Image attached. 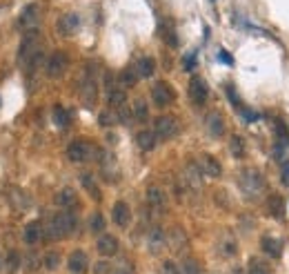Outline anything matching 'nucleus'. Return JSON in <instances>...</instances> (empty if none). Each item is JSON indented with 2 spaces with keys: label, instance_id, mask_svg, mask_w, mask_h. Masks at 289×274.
I'll list each match as a JSON object with an SVG mask.
<instances>
[{
  "label": "nucleus",
  "instance_id": "c85d7f7f",
  "mask_svg": "<svg viewBox=\"0 0 289 274\" xmlns=\"http://www.w3.org/2000/svg\"><path fill=\"white\" fill-rule=\"evenodd\" d=\"M111 274H134V265L127 258H118L116 263H111Z\"/></svg>",
  "mask_w": 289,
  "mask_h": 274
},
{
  "label": "nucleus",
  "instance_id": "c03bdc74",
  "mask_svg": "<svg viewBox=\"0 0 289 274\" xmlns=\"http://www.w3.org/2000/svg\"><path fill=\"white\" fill-rule=\"evenodd\" d=\"M222 250H225V254H227V256H231V254L236 252V243L231 241V238H227V241L222 243Z\"/></svg>",
  "mask_w": 289,
  "mask_h": 274
},
{
  "label": "nucleus",
  "instance_id": "ea45409f",
  "mask_svg": "<svg viewBox=\"0 0 289 274\" xmlns=\"http://www.w3.org/2000/svg\"><path fill=\"white\" fill-rule=\"evenodd\" d=\"M89 227H91V230H94V232H102V230H105V216L100 214V212H96V214H91Z\"/></svg>",
  "mask_w": 289,
  "mask_h": 274
},
{
  "label": "nucleus",
  "instance_id": "f8f14e48",
  "mask_svg": "<svg viewBox=\"0 0 289 274\" xmlns=\"http://www.w3.org/2000/svg\"><path fill=\"white\" fill-rule=\"evenodd\" d=\"M67 268L71 274H85L87 268H89V258H87V254H85L83 250H76V252L69 254Z\"/></svg>",
  "mask_w": 289,
  "mask_h": 274
},
{
  "label": "nucleus",
  "instance_id": "9d476101",
  "mask_svg": "<svg viewBox=\"0 0 289 274\" xmlns=\"http://www.w3.org/2000/svg\"><path fill=\"white\" fill-rule=\"evenodd\" d=\"M56 29H58L60 36H74V34L80 29L78 14H65V16H60L56 22Z\"/></svg>",
  "mask_w": 289,
  "mask_h": 274
},
{
  "label": "nucleus",
  "instance_id": "412c9836",
  "mask_svg": "<svg viewBox=\"0 0 289 274\" xmlns=\"http://www.w3.org/2000/svg\"><path fill=\"white\" fill-rule=\"evenodd\" d=\"M207 129L214 138H221L225 134V121L218 111H209V116H207Z\"/></svg>",
  "mask_w": 289,
  "mask_h": 274
},
{
  "label": "nucleus",
  "instance_id": "a19ab883",
  "mask_svg": "<svg viewBox=\"0 0 289 274\" xmlns=\"http://www.w3.org/2000/svg\"><path fill=\"white\" fill-rule=\"evenodd\" d=\"M94 274H111V263L109 261H98L94 265Z\"/></svg>",
  "mask_w": 289,
  "mask_h": 274
},
{
  "label": "nucleus",
  "instance_id": "49530a36",
  "mask_svg": "<svg viewBox=\"0 0 289 274\" xmlns=\"http://www.w3.org/2000/svg\"><path fill=\"white\" fill-rule=\"evenodd\" d=\"M196 67V54H189L187 58H185V69L189 72V69H194Z\"/></svg>",
  "mask_w": 289,
  "mask_h": 274
},
{
  "label": "nucleus",
  "instance_id": "72a5a7b5",
  "mask_svg": "<svg viewBox=\"0 0 289 274\" xmlns=\"http://www.w3.org/2000/svg\"><path fill=\"white\" fill-rule=\"evenodd\" d=\"M138 80V74H136V69H125L120 74V85L122 87H134Z\"/></svg>",
  "mask_w": 289,
  "mask_h": 274
},
{
  "label": "nucleus",
  "instance_id": "2eb2a0df",
  "mask_svg": "<svg viewBox=\"0 0 289 274\" xmlns=\"http://www.w3.org/2000/svg\"><path fill=\"white\" fill-rule=\"evenodd\" d=\"M111 219H114V223L118 227L129 225V221H132V210H129V205H127L125 201H118V203L114 205V210H111Z\"/></svg>",
  "mask_w": 289,
  "mask_h": 274
},
{
  "label": "nucleus",
  "instance_id": "4c0bfd02",
  "mask_svg": "<svg viewBox=\"0 0 289 274\" xmlns=\"http://www.w3.org/2000/svg\"><path fill=\"white\" fill-rule=\"evenodd\" d=\"M80 181H83V185H85V190L89 192L94 199H100V192H98V187H96V183H94V179H91L89 174H83L80 176Z\"/></svg>",
  "mask_w": 289,
  "mask_h": 274
},
{
  "label": "nucleus",
  "instance_id": "c756f323",
  "mask_svg": "<svg viewBox=\"0 0 289 274\" xmlns=\"http://www.w3.org/2000/svg\"><path fill=\"white\" fill-rule=\"evenodd\" d=\"M42 60H45L42 52H36V54L32 56V58H29L25 65H22V69H25V74H34V72H36V69L40 67V63H42Z\"/></svg>",
  "mask_w": 289,
  "mask_h": 274
},
{
  "label": "nucleus",
  "instance_id": "473e14b6",
  "mask_svg": "<svg viewBox=\"0 0 289 274\" xmlns=\"http://www.w3.org/2000/svg\"><path fill=\"white\" fill-rule=\"evenodd\" d=\"M229 145H231V154H234L236 158H242V156H245V143H242L240 136H231Z\"/></svg>",
  "mask_w": 289,
  "mask_h": 274
},
{
  "label": "nucleus",
  "instance_id": "79ce46f5",
  "mask_svg": "<svg viewBox=\"0 0 289 274\" xmlns=\"http://www.w3.org/2000/svg\"><path fill=\"white\" fill-rule=\"evenodd\" d=\"M40 263H42V261L36 256V254H29V256H27V261H25V265H27L29 270H36Z\"/></svg>",
  "mask_w": 289,
  "mask_h": 274
},
{
  "label": "nucleus",
  "instance_id": "2f4dec72",
  "mask_svg": "<svg viewBox=\"0 0 289 274\" xmlns=\"http://www.w3.org/2000/svg\"><path fill=\"white\" fill-rule=\"evenodd\" d=\"M185 174H187V181H189L194 187H198L200 185V174H203L200 167H196V165H187V167H185Z\"/></svg>",
  "mask_w": 289,
  "mask_h": 274
},
{
  "label": "nucleus",
  "instance_id": "a18cd8bd",
  "mask_svg": "<svg viewBox=\"0 0 289 274\" xmlns=\"http://www.w3.org/2000/svg\"><path fill=\"white\" fill-rule=\"evenodd\" d=\"M218 58H221V63H225V65H234V58H231V54L225 52V49H221V52H218Z\"/></svg>",
  "mask_w": 289,
  "mask_h": 274
},
{
  "label": "nucleus",
  "instance_id": "1a4fd4ad",
  "mask_svg": "<svg viewBox=\"0 0 289 274\" xmlns=\"http://www.w3.org/2000/svg\"><path fill=\"white\" fill-rule=\"evenodd\" d=\"M173 98H176V94H173V90L169 87L167 83H156V85L152 87V100L156 103L158 107L171 105Z\"/></svg>",
  "mask_w": 289,
  "mask_h": 274
},
{
  "label": "nucleus",
  "instance_id": "aec40b11",
  "mask_svg": "<svg viewBox=\"0 0 289 274\" xmlns=\"http://www.w3.org/2000/svg\"><path fill=\"white\" fill-rule=\"evenodd\" d=\"M260 248H263V252L272 258H278L280 254H283V243H280V238H273V237L260 238Z\"/></svg>",
  "mask_w": 289,
  "mask_h": 274
},
{
  "label": "nucleus",
  "instance_id": "3c124183",
  "mask_svg": "<svg viewBox=\"0 0 289 274\" xmlns=\"http://www.w3.org/2000/svg\"><path fill=\"white\" fill-rule=\"evenodd\" d=\"M234 274H242V270H236V272H234Z\"/></svg>",
  "mask_w": 289,
  "mask_h": 274
},
{
  "label": "nucleus",
  "instance_id": "39448f33",
  "mask_svg": "<svg viewBox=\"0 0 289 274\" xmlns=\"http://www.w3.org/2000/svg\"><path fill=\"white\" fill-rule=\"evenodd\" d=\"M153 132H156V136L160 138V141H171L173 136H178L180 125L173 116H160L153 123Z\"/></svg>",
  "mask_w": 289,
  "mask_h": 274
},
{
  "label": "nucleus",
  "instance_id": "9b49d317",
  "mask_svg": "<svg viewBox=\"0 0 289 274\" xmlns=\"http://www.w3.org/2000/svg\"><path fill=\"white\" fill-rule=\"evenodd\" d=\"M42 238H45V225H42L40 221L27 223L25 230H22V241H25L27 245H36Z\"/></svg>",
  "mask_w": 289,
  "mask_h": 274
},
{
  "label": "nucleus",
  "instance_id": "7ed1b4c3",
  "mask_svg": "<svg viewBox=\"0 0 289 274\" xmlns=\"http://www.w3.org/2000/svg\"><path fill=\"white\" fill-rule=\"evenodd\" d=\"M238 183H240V190L247 196H258V194H263V190H265V179L258 174L256 169H245V172H240Z\"/></svg>",
  "mask_w": 289,
  "mask_h": 274
},
{
  "label": "nucleus",
  "instance_id": "0eeeda50",
  "mask_svg": "<svg viewBox=\"0 0 289 274\" xmlns=\"http://www.w3.org/2000/svg\"><path fill=\"white\" fill-rule=\"evenodd\" d=\"M69 65V56L65 52H53L47 60V76L49 78H60Z\"/></svg>",
  "mask_w": 289,
  "mask_h": 274
},
{
  "label": "nucleus",
  "instance_id": "37998d69",
  "mask_svg": "<svg viewBox=\"0 0 289 274\" xmlns=\"http://www.w3.org/2000/svg\"><path fill=\"white\" fill-rule=\"evenodd\" d=\"M163 272L165 274H180V270H178V265H173L171 261H165V263H163Z\"/></svg>",
  "mask_w": 289,
  "mask_h": 274
},
{
  "label": "nucleus",
  "instance_id": "423d86ee",
  "mask_svg": "<svg viewBox=\"0 0 289 274\" xmlns=\"http://www.w3.org/2000/svg\"><path fill=\"white\" fill-rule=\"evenodd\" d=\"M40 34L36 32H25V38H22L20 42V49H18V60H20V65H25L27 60L32 58L36 52H40Z\"/></svg>",
  "mask_w": 289,
  "mask_h": 274
},
{
  "label": "nucleus",
  "instance_id": "8fccbe9b",
  "mask_svg": "<svg viewBox=\"0 0 289 274\" xmlns=\"http://www.w3.org/2000/svg\"><path fill=\"white\" fill-rule=\"evenodd\" d=\"M16 265H18V254H11V256H9V268L14 270Z\"/></svg>",
  "mask_w": 289,
  "mask_h": 274
},
{
  "label": "nucleus",
  "instance_id": "09e8293b",
  "mask_svg": "<svg viewBox=\"0 0 289 274\" xmlns=\"http://www.w3.org/2000/svg\"><path fill=\"white\" fill-rule=\"evenodd\" d=\"M283 181L285 183H289V163L283 165Z\"/></svg>",
  "mask_w": 289,
  "mask_h": 274
},
{
  "label": "nucleus",
  "instance_id": "f257e3e1",
  "mask_svg": "<svg viewBox=\"0 0 289 274\" xmlns=\"http://www.w3.org/2000/svg\"><path fill=\"white\" fill-rule=\"evenodd\" d=\"M76 225H78L76 214L71 210H65V212H60V214H56L51 221L45 225V238H49V241H60L63 237L74 232Z\"/></svg>",
  "mask_w": 289,
  "mask_h": 274
},
{
  "label": "nucleus",
  "instance_id": "f3484780",
  "mask_svg": "<svg viewBox=\"0 0 289 274\" xmlns=\"http://www.w3.org/2000/svg\"><path fill=\"white\" fill-rule=\"evenodd\" d=\"M200 172L207 174V176H211V179H218V176L222 174V167H221V163H218L214 156L203 154V156H200Z\"/></svg>",
  "mask_w": 289,
  "mask_h": 274
},
{
  "label": "nucleus",
  "instance_id": "5701e85b",
  "mask_svg": "<svg viewBox=\"0 0 289 274\" xmlns=\"http://www.w3.org/2000/svg\"><path fill=\"white\" fill-rule=\"evenodd\" d=\"M165 243H167V234H165L160 227H153L152 232H149V237H147L149 250H152V252H158V250L163 248Z\"/></svg>",
  "mask_w": 289,
  "mask_h": 274
},
{
  "label": "nucleus",
  "instance_id": "6e6552de",
  "mask_svg": "<svg viewBox=\"0 0 289 274\" xmlns=\"http://www.w3.org/2000/svg\"><path fill=\"white\" fill-rule=\"evenodd\" d=\"M38 25H40V7L36 2L27 5L20 14V27L25 32H36Z\"/></svg>",
  "mask_w": 289,
  "mask_h": 274
},
{
  "label": "nucleus",
  "instance_id": "c9c22d12",
  "mask_svg": "<svg viewBox=\"0 0 289 274\" xmlns=\"http://www.w3.org/2000/svg\"><path fill=\"white\" fill-rule=\"evenodd\" d=\"M42 265L47 270H56L58 265H60V254L58 252H47L45 256H42Z\"/></svg>",
  "mask_w": 289,
  "mask_h": 274
},
{
  "label": "nucleus",
  "instance_id": "f03ea898",
  "mask_svg": "<svg viewBox=\"0 0 289 274\" xmlns=\"http://www.w3.org/2000/svg\"><path fill=\"white\" fill-rule=\"evenodd\" d=\"M98 156V147H94L91 143L87 141H71L67 147V158L71 163H85V161H89V158Z\"/></svg>",
  "mask_w": 289,
  "mask_h": 274
},
{
  "label": "nucleus",
  "instance_id": "a878e982",
  "mask_svg": "<svg viewBox=\"0 0 289 274\" xmlns=\"http://www.w3.org/2000/svg\"><path fill=\"white\" fill-rule=\"evenodd\" d=\"M132 114L136 121H147L149 116V110H147V103H145V98H136L134 100V105H132Z\"/></svg>",
  "mask_w": 289,
  "mask_h": 274
},
{
  "label": "nucleus",
  "instance_id": "6ab92c4d",
  "mask_svg": "<svg viewBox=\"0 0 289 274\" xmlns=\"http://www.w3.org/2000/svg\"><path fill=\"white\" fill-rule=\"evenodd\" d=\"M136 143H138V147L142 149V152H152L153 147H156V143H158V136L153 129H140L136 136Z\"/></svg>",
  "mask_w": 289,
  "mask_h": 274
},
{
  "label": "nucleus",
  "instance_id": "58836bf2",
  "mask_svg": "<svg viewBox=\"0 0 289 274\" xmlns=\"http://www.w3.org/2000/svg\"><path fill=\"white\" fill-rule=\"evenodd\" d=\"M53 121H56V125H60V127H67V125H69V116H67V111H65L60 105H56V107H53Z\"/></svg>",
  "mask_w": 289,
  "mask_h": 274
},
{
  "label": "nucleus",
  "instance_id": "dca6fc26",
  "mask_svg": "<svg viewBox=\"0 0 289 274\" xmlns=\"http://www.w3.org/2000/svg\"><path fill=\"white\" fill-rule=\"evenodd\" d=\"M96 250L102 256H114L118 252V238L111 237V234H100V238L96 241Z\"/></svg>",
  "mask_w": 289,
  "mask_h": 274
},
{
  "label": "nucleus",
  "instance_id": "e433bc0d",
  "mask_svg": "<svg viewBox=\"0 0 289 274\" xmlns=\"http://www.w3.org/2000/svg\"><path fill=\"white\" fill-rule=\"evenodd\" d=\"M11 199L18 201V203H16L18 210H27V207L32 205V203H29V196H27L25 192H20V190H14V192H11Z\"/></svg>",
  "mask_w": 289,
  "mask_h": 274
},
{
  "label": "nucleus",
  "instance_id": "4be33fe9",
  "mask_svg": "<svg viewBox=\"0 0 289 274\" xmlns=\"http://www.w3.org/2000/svg\"><path fill=\"white\" fill-rule=\"evenodd\" d=\"M153 72H156V60L149 58V56H142L136 60V74L138 78H152Z\"/></svg>",
  "mask_w": 289,
  "mask_h": 274
},
{
  "label": "nucleus",
  "instance_id": "b1692460",
  "mask_svg": "<svg viewBox=\"0 0 289 274\" xmlns=\"http://www.w3.org/2000/svg\"><path fill=\"white\" fill-rule=\"evenodd\" d=\"M167 243L173 250H180L187 245V234H185L183 227H171V232L167 234Z\"/></svg>",
  "mask_w": 289,
  "mask_h": 274
},
{
  "label": "nucleus",
  "instance_id": "4468645a",
  "mask_svg": "<svg viewBox=\"0 0 289 274\" xmlns=\"http://www.w3.org/2000/svg\"><path fill=\"white\" fill-rule=\"evenodd\" d=\"M147 203L152 207H156L158 212H165L167 210V194H165L158 185H149L147 187Z\"/></svg>",
  "mask_w": 289,
  "mask_h": 274
},
{
  "label": "nucleus",
  "instance_id": "7c9ffc66",
  "mask_svg": "<svg viewBox=\"0 0 289 274\" xmlns=\"http://www.w3.org/2000/svg\"><path fill=\"white\" fill-rule=\"evenodd\" d=\"M269 210H272V214L276 216V219H283V214H285L283 199H280V196H272V199H269Z\"/></svg>",
  "mask_w": 289,
  "mask_h": 274
},
{
  "label": "nucleus",
  "instance_id": "a211bd4d",
  "mask_svg": "<svg viewBox=\"0 0 289 274\" xmlns=\"http://www.w3.org/2000/svg\"><path fill=\"white\" fill-rule=\"evenodd\" d=\"M56 203L60 207H65V210H71V207L78 205V194H76L74 187H63L56 196Z\"/></svg>",
  "mask_w": 289,
  "mask_h": 274
},
{
  "label": "nucleus",
  "instance_id": "20e7f679",
  "mask_svg": "<svg viewBox=\"0 0 289 274\" xmlns=\"http://www.w3.org/2000/svg\"><path fill=\"white\" fill-rule=\"evenodd\" d=\"M96 67L94 65H89L87 67V72H85L83 76V83H80V91H83V100L85 105L91 107L96 103V96H98V83H96Z\"/></svg>",
  "mask_w": 289,
  "mask_h": 274
},
{
  "label": "nucleus",
  "instance_id": "f704fd0d",
  "mask_svg": "<svg viewBox=\"0 0 289 274\" xmlns=\"http://www.w3.org/2000/svg\"><path fill=\"white\" fill-rule=\"evenodd\" d=\"M98 123H100L102 127H111V125H116V123H118V114H116V111L105 110V111H102V114L98 116Z\"/></svg>",
  "mask_w": 289,
  "mask_h": 274
},
{
  "label": "nucleus",
  "instance_id": "de8ad7c7",
  "mask_svg": "<svg viewBox=\"0 0 289 274\" xmlns=\"http://www.w3.org/2000/svg\"><path fill=\"white\" fill-rule=\"evenodd\" d=\"M242 116L247 118V121H258V118H260L256 111H252V110H242Z\"/></svg>",
  "mask_w": 289,
  "mask_h": 274
},
{
  "label": "nucleus",
  "instance_id": "cd10ccee",
  "mask_svg": "<svg viewBox=\"0 0 289 274\" xmlns=\"http://www.w3.org/2000/svg\"><path fill=\"white\" fill-rule=\"evenodd\" d=\"M178 270H180V274H200V263L194 256H185Z\"/></svg>",
  "mask_w": 289,
  "mask_h": 274
},
{
  "label": "nucleus",
  "instance_id": "393cba45",
  "mask_svg": "<svg viewBox=\"0 0 289 274\" xmlns=\"http://www.w3.org/2000/svg\"><path fill=\"white\" fill-rule=\"evenodd\" d=\"M247 274H272V268L265 263L263 258L252 256L249 258V265H247Z\"/></svg>",
  "mask_w": 289,
  "mask_h": 274
},
{
  "label": "nucleus",
  "instance_id": "ddd939ff",
  "mask_svg": "<svg viewBox=\"0 0 289 274\" xmlns=\"http://www.w3.org/2000/svg\"><path fill=\"white\" fill-rule=\"evenodd\" d=\"M207 96H209V90H207V83L203 78H191L189 80V98L194 100L196 105H203L207 100Z\"/></svg>",
  "mask_w": 289,
  "mask_h": 274
},
{
  "label": "nucleus",
  "instance_id": "bb28decb",
  "mask_svg": "<svg viewBox=\"0 0 289 274\" xmlns=\"http://www.w3.org/2000/svg\"><path fill=\"white\" fill-rule=\"evenodd\" d=\"M125 100H127V96H125V91L122 90H107V103H109L111 107H116V110H120L122 105H125Z\"/></svg>",
  "mask_w": 289,
  "mask_h": 274
}]
</instances>
